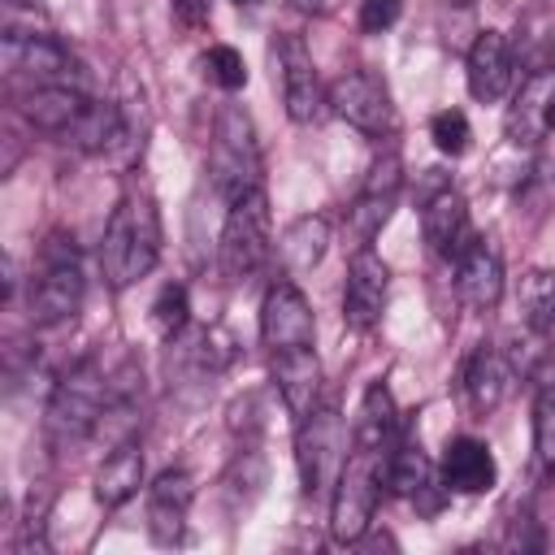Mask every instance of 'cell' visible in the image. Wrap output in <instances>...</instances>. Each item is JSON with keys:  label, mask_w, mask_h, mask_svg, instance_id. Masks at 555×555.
Masks as SVG:
<instances>
[{"label": "cell", "mask_w": 555, "mask_h": 555, "mask_svg": "<svg viewBox=\"0 0 555 555\" xmlns=\"http://www.w3.org/2000/svg\"><path fill=\"white\" fill-rule=\"evenodd\" d=\"M429 139H434V147L442 156H464L468 143H473V126H468V117L460 108H442L429 121Z\"/></svg>", "instance_id": "obj_32"}, {"label": "cell", "mask_w": 555, "mask_h": 555, "mask_svg": "<svg viewBox=\"0 0 555 555\" xmlns=\"http://www.w3.org/2000/svg\"><path fill=\"white\" fill-rule=\"evenodd\" d=\"M291 4H299V9H308V13H321L325 0H291Z\"/></svg>", "instance_id": "obj_36"}, {"label": "cell", "mask_w": 555, "mask_h": 555, "mask_svg": "<svg viewBox=\"0 0 555 555\" xmlns=\"http://www.w3.org/2000/svg\"><path fill=\"white\" fill-rule=\"evenodd\" d=\"M403 0H360V30L364 35H382L399 22Z\"/></svg>", "instance_id": "obj_33"}, {"label": "cell", "mask_w": 555, "mask_h": 555, "mask_svg": "<svg viewBox=\"0 0 555 555\" xmlns=\"http://www.w3.org/2000/svg\"><path fill=\"white\" fill-rule=\"evenodd\" d=\"M395 199H399V195H382V191H364V186H360L356 204L347 208V230H351V238H356L360 247H369V243L382 234V225H386L390 212H395Z\"/></svg>", "instance_id": "obj_29"}, {"label": "cell", "mask_w": 555, "mask_h": 555, "mask_svg": "<svg viewBox=\"0 0 555 555\" xmlns=\"http://www.w3.org/2000/svg\"><path fill=\"white\" fill-rule=\"evenodd\" d=\"M230 360H234V338L221 325H204V330L186 325L178 338H169V377H178V382H199L204 386Z\"/></svg>", "instance_id": "obj_14"}, {"label": "cell", "mask_w": 555, "mask_h": 555, "mask_svg": "<svg viewBox=\"0 0 555 555\" xmlns=\"http://www.w3.org/2000/svg\"><path fill=\"white\" fill-rule=\"evenodd\" d=\"M186 325H191V299H186V286H182V282L160 286V295L152 299V330L169 343V338H178Z\"/></svg>", "instance_id": "obj_30"}, {"label": "cell", "mask_w": 555, "mask_h": 555, "mask_svg": "<svg viewBox=\"0 0 555 555\" xmlns=\"http://www.w3.org/2000/svg\"><path fill=\"white\" fill-rule=\"evenodd\" d=\"M421 234H425V243H429L434 256L455 260V256L473 243V225H468V204H464V195L451 191V186L434 191V195L425 199V208H421Z\"/></svg>", "instance_id": "obj_22"}, {"label": "cell", "mask_w": 555, "mask_h": 555, "mask_svg": "<svg viewBox=\"0 0 555 555\" xmlns=\"http://www.w3.org/2000/svg\"><path fill=\"white\" fill-rule=\"evenodd\" d=\"M191 499H195V481H191L186 468H165V473L147 486V533H152L156 546L182 542Z\"/></svg>", "instance_id": "obj_16"}, {"label": "cell", "mask_w": 555, "mask_h": 555, "mask_svg": "<svg viewBox=\"0 0 555 555\" xmlns=\"http://www.w3.org/2000/svg\"><path fill=\"white\" fill-rule=\"evenodd\" d=\"M347 464V425L334 403H317L295 434V473L308 499H321Z\"/></svg>", "instance_id": "obj_6"}, {"label": "cell", "mask_w": 555, "mask_h": 555, "mask_svg": "<svg viewBox=\"0 0 555 555\" xmlns=\"http://www.w3.org/2000/svg\"><path fill=\"white\" fill-rule=\"evenodd\" d=\"M273 251V221H269V195L264 186L238 195L225 212L221 225V243H217V260H221V278L230 286H247Z\"/></svg>", "instance_id": "obj_4"}, {"label": "cell", "mask_w": 555, "mask_h": 555, "mask_svg": "<svg viewBox=\"0 0 555 555\" xmlns=\"http://www.w3.org/2000/svg\"><path fill=\"white\" fill-rule=\"evenodd\" d=\"M82 295H87V278H82V264H78V247H74V234L56 230L48 243H43V269L39 278L30 282V325L39 330H52V325H65L78 317L82 308Z\"/></svg>", "instance_id": "obj_5"}, {"label": "cell", "mask_w": 555, "mask_h": 555, "mask_svg": "<svg viewBox=\"0 0 555 555\" xmlns=\"http://www.w3.org/2000/svg\"><path fill=\"white\" fill-rule=\"evenodd\" d=\"M156 260H160V212H156L152 191L130 182L104 225V243H100L104 282L113 291H126L139 278H147Z\"/></svg>", "instance_id": "obj_1"}, {"label": "cell", "mask_w": 555, "mask_h": 555, "mask_svg": "<svg viewBox=\"0 0 555 555\" xmlns=\"http://www.w3.org/2000/svg\"><path fill=\"white\" fill-rule=\"evenodd\" d=\"M516 299H520V317L529 330H538V334L551 330L555 325V269H529L520 278Z\"/></svg>", "instance_id": "obj_28"}, {"label": "cell", "mask_w": 555, "mask_h": 555, "mask_svg": "<svg viewBox=\"0 0 555 555\" xmlns=\"http://www.w3.org/2000/svg\"><path fill=\"white\" fill-rule=\"evenodd\" d=\"M438 481L447 494H486L499 481V464L481 438L460 434L447 442V455L438 464Z\"/></svg>", "instance_id": "obj_21"}, {"label": "cell", "mask_w": 555, "mask_h": 555, "mask_svg": "<svg viewBox=\"0 0 555 555\" xmlns=\"http://www.w3.org/2000/svg\"><path fill=\"white\" fill-rule=\"evenodd\" d=\"M139 486H143V451H139V442H126V447L108 451L100 473H95V499L104 507H121V503H130L139 494Z\"/></svg>", "instance_id": "obj_25"}, {"label": "cell", "mask_w": 555, "mask_h": 555, "mask_svg": "<svg viewBox=\"0 0 555 555\" xmlns=\"http://www.w3.org/2000/svg\"><path fill=\"white\" fill-rule=\"evenodd\" d=\"M399 438V408H395V395L386 382H373L360 399V412H356V425H351V447L360 451H386L390 442Z\"/></svg>", "instance_id": "obj_24"}, {"label": "cell", "mask_w": 555, "mask_h": 555, "mask_svg": "<svg viewBox=\"0 0 555 555\" xmlns=\"http://www.w3.org/2000/svg\"><path fill=\"white\" fill-rule=\"evenodd\" d=\"M199 69H204V78H208L212 87H221V91H238V87H247L243 52L230 48V43H212V48L199 56Z\"/></svg>", "instance_id": "obj_31"}, {"label": "cell", "mask_w": 555, "mask_h": 555, "mask_svg": "<svg viewBox=\"0 0 555 555\" xmlns=\"http://www.w3.org/2000/svg\"><path fill=\"white\" fill-rule=\"evenodd\" d=\"M104 403H108V369L100 364V356H82L78 364H69V373L48 395V412H43L48 447L74 451L91 442Z\"/></svg>", "instance_id": "obj_2"}, {"label": "cell", "mask_w": 555, "mask_h": 555, "mask_svg": "<svg viewBox=\"0 0 555 555\" xmlns=\"http://www.w3.org/2000/svg\"><path fill=\"white\" fill-rule=\"evenodd\" d=\"M312 334L317 321L304 291L295 282H273L260 304V343L269 351H291V347H312Z\"/></svg>", "instance_id": "obj_13"}, {"label": "cell", "mask_w": 555, "mask_h": 555, "mask_svg": "<svg viewBox=\"0 0 555 555\" xmlns=\"http://www.w3.org/2000/svg\"><path fill=\"white\" fill-rule=\"evenodd\" d=\"M269 56H273V74L282 78V104H286L291 121H299V126L321 121L330 108V87L321 82L308 43L299 35H278Z\"/></svg>", "instance_id": "obj_9"}, {"label": "cell", "mask_w": 555, "mask_h": 555, "mask_svg": "<svg viewBox=\"0 0 555 555\" xmlns=\"http://www.w3.org/2000/svg\"><path fill=\"white\" fill-rule=\"evenodd\" d=\"M238 4H256V0H238Z\"/></svg>", "instance_id": "obj_37"}, {"label": "cell", "mask_w": 555, "mask_h": 555, "mask_svg": "<svg viewBox=\"0 0 555 555\" xmlns=\"http://www.w3.org/2000/svg\"><path fill=\"white\" fill-rule=\"evenodd\" d=\"M551 126H555V69L538 65L516 87V95L507 104V117H503V130H507V143L538 147L551 134Z\"/></svg>", "instance_id": "obj_11"}, {"label": "cell", "mask_w": 555, "mask_h": 555, "mask_svg": "<svg viewBox=\"0 0 555 555\" xmlns=\"http://www.w3.org/2000/svg\"><path fill=\"white\" fill-rule=\"evenodd\" d=\"M22 117L43 130V134H56V139H69L78 130V121L87 117L91 108V95L87 87H26L22 95Z\"/></svg>", "instance_id": "obj_18"}, {"label": "cell", "mask_w": 555, "mask_h": 555, "mask_svg": "<svg viewBox=\"0 0 555 555\" xmlns=\"http://www.w3.org/2000/svg\"><path fill=\"white\" fill-rule=\"evenodd\" d=\"M455 295L473 312H490L503 299V260H499V251L490 243L473 238L455 256Z\"/></svg>", "instance_id": "obj_19"}, {"label": "cell", "mask_w": 555, "mask_h": 555, "mask_svg": "<svg viewBox=\"0 0 555 555\" xmlns=\"http://www.w3.org/2000/svg\"><path fill=\"white\" fill-rule=\"evenodd\" d=\"M0 61L4 74L26 87H87L82 65L52 30H4Z\"/></svg>", "instance_id": "obj_8"}, {"label": "cell", "mask_w": 555, "mask_h": 555, "mask_svg": "<svg viewBox=\"0 0 555 555\" xmlns=\"http://www.w3.org/2000/svg\"><path fill=\"white\" fill-rule=\"evenodd\" d=\"M512 43L503 30H477L468 56H464V78H468V95L477 104H494L507 95L512 87Z\"/></svg>", "instance_id": "obj_15"}, {"label": "cell", "mask_w": 555, "mask_h": 555, "mask_svg": "<svg viewBox=\"0 0 555 555\" xmlns=\"http://www.w3.org/2000/svg\"><path fill=\"white\" fill-rule=\"evenodd\" d=\"M533 455L538 468L555 473V356H542L533 369Z\"/></svg>", "instance_id": "obj_26"}, {"label": "cell", "mask_w": 555, "mask_h": 555, "mask_svg": "<svg viewBox=\"0 0 555 555\" xmlns=\"http://www.w3.org/2000/svg\"><path fill=\"white\" fill-rule=\"evenodd\" d=\"M377 499H382V455L351 447V455L334 481V499H330V538L338 546L360 542L373 525Z\"/></svg>", "instance_id": "obj_7"}, {"label": "cell", "mask_w": 555, "mask_h": 555, "mask_svg": "<svg viewBox=\"0 0 555 555\" xmlns=\"http://www.w3.org/2000/svg\"><path fill=\"white\" fill-rule=\"evenodd\" d=\"M382 490H390L395 499L421 503V512H438V499H429V490H434V464L421 451V442L395 438L382 451Z\"/></svg>", "instance_id": "obj_17"}, {"label": "cell", "mask_w": 555, "mask_h": 555, "mask_svg": "<svg viewBox=\"0 0 555 555\" xmlns=\"http://www.w3.org/2000/svg\"><path fill=\"white\" fill-rule=\"evenodd\" d=\"M330 113L343 117L347 126H356L360 134H373V139H382V134L395 130L390 87H386L373 69H364V65L343 69V74L330 82Z\"/></svg>", "instance_id": "obj_10"}, {"label": "cell", "mask_w": 555, "mask_h": 555, "mask_svg": "<svg viewBox=\"0 0 555 555\" xmlns=\"http://www.w3.org/2000/svg\"><path fill=\"white\" fill-rule=\"evenodd\" d=\"M169 4H173V17L191 30L208 26V17H212V0H169Z\"/></svg>", "instance_id": "obj_34"}, {"label": "cell", "mask_w": 555, "mask_h": 555, "mask_svg": "<svg viewBox=\"0 0 555 555\" xmlns=\"http://www.w3.org/2000/svg\"><path fill=\"white\" fill-rule=\"evenodd\" d=\"M512 386V364L494 343H477V351L464 364V403L473 416H490Z\"/></svg>", "instance_id": "obj_23"}, {"label": "cell", "mask_w": 555, "mask_h": 555, "mask_svg": "<svg viewBox=\"0 0 555 555\" xmlns=\"http://www.w3.org/2000/svg\"><path fill=\"white\" fill-rule=\"evenodd\" d=\"M208 173L212 186L225 204H234L238 195L260 186V143H256V126L247 117L243 104L225 100L212 117V139H208Z\"/></svg>", "instance_id": "obj_3"}, {"label": "cell", "mask_w": 555, "mask_h": 555, "mask_svg": "<svg viewBox=\"0 0 555 555\" xmlns=\"http://www.w3.org/2000/svg\"><path fill=\"white\" fill-rule=\"evenodd\" d=\"M386 291H390V269L373 247H356V256L347 260V282H343V321L347 330H373L382 308H386Z\"/></svg>", "instance_id": "obj_12"}, {"label": "cell", "mask_w": 555, "mask_h": 555, "mask_svg": "<svg viewBox=\"0 0 555 555\" xmlns=\"http://www.w3.org/2000/svg\"><path fill=\"white\" fill-rule=\"evenodd\" d=\"M273 390L282 399V408L291 412V421L299 425L321 395V360L312 347H291V351H273Z\"/></svg>", "instance_id": "obj_20"}, {"label": "cell", "mask_w": 555, "mask_h": 555, "mask_svg": "<svg viewBox=\"0 0 555 555\" xmlns=\"http://www.w3.org/2000/svg\"><path fill=\"white\" fill-rule=\"evenodd\" d=\"M325 247H330V221L317 217V212L295 217V221L282 230V238H278V256H282L286 273H308V269H317L321 256H325Z\"/></svg>", "instance_id": "obj_27"}, {"label": "cell", "mask_w": 555, "mask_h": 555, "mask_svg": "<svg viewBox=\"0 0 555 555\" xmlns=\"http://www.w3.org/2000/svg\"><path fill=\"white\" fill-rule=\"evenodd\" d=\"M507 546H520V551H538V546H542V533L533 529V516H529V512H520V516L512 520Z\"/></svg>", "instance_id": "obj_35"}]
</instances>
